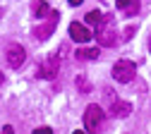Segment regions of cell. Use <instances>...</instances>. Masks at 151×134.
Segmentation results:
<instances>
[{
    "label": "cell",
    "mask_w": 151,
    "mask_h": 134,
    "mask_svg": "<svg viewBox=\"0 0 151 134\" xmlns=\"http://www.w3.org/2000/svg\"><path fill=\"white\" fill-rule=\"evenodd\" d=\"M118 10L120 12H125L127 17H134L137 12H139V0H118Z\"/></svg>",
    "instance_id": "ba28073f"
},
{
    "label": "cell",
    "mask_w": 151,
    "mask_h": 134,
    "mask_svg": "<svg viewBox=\"0 0 151 134\" xmlns=\"http://www.w3.org/2000/svg\"><path fill=\"white\" fill-rule=\"evenodd\" d=\"M70 36H72V41H77V43H89L91 41V31L84 27V24H79V22H72L70 24Z\"/></svg>",
    "instance_id": "8992f818"
},
{
    "label": "cell",
    "mask_w": 151,
    "mask_h": 134,
    "mask_svg": "<svg viewBox=\"0 0 151 134\" xmlns=\"http://www.w3.org/2000/svg\"><path fill=\"white\" fill-rule=\"evenodd\" d=\"M34 12L39 14V17H48V14L53 12V10H50V7L46 5V3H36V7H34Z\"/></svg>",
    "instance_id": "7c38bea8"
},
{
    "label": "cell",
    "mask_w": 151,
    "mask_h": 134,
    "mask_svg": "<svg viewBox=\"0 0 151 134\" xmlns=\"http://www.w3.org/2000/svg\"><path fill=\"white\" fill-rule=\"evenodd\" d=\"M58 67H60V62H58V57H46V60L39 65V70H36V72H39V77H43V79H53V77L55 74H58Z\"/></svg>",
    "instance_id": "5b68a950"
},
{
    "label": "cell",
    "mask_w": 151,
    "mask_h": 134,
    "mask_svg": "<svg viewBox=\"0 0 151 134\" xmlns=\"http://www.w3.org/2000/svg\"><path fill=\"white\" fill-rule=\"evenodd\" d=\"M84 3V0H70V5H74V7H77V5H82Z\"/></svg>",
    "instance_id": "5bb4252c"
},
{
    "label": "cell",
    "mask_w": 151,
    "mask_h": 134,
    "mask_svg": "<svg viewBox=\"0 0 151 134\" xmlns=\"http://www.w3.org/2000/svg\"><path fill=\"white\" fill-rule=\"evenodd\" d=\"M53 129L50 127H39V129H36V134H50Z\"/></svg>",
    "instance_id": "4fadbf2b"
},
{
    "label": "cell",
    "mask_w": 151,
    "mask_h": 134,
    "mask_svg": "<svg viewBox=\"0 0 151 134\" xmlns=\"http://www.w3.org/2000/svg\"><path fill=\"white\" fill-rule=\"evenodd\" d=\"M3 79H5V77H3V72H0V84H3Z\"/></svg>",
    "instance_id": "9a60e30c"
},
{
    "label": "cell",
    "mask_w": 151,
    "mask_h": 134,
    "mask_svg": "<svg viewBox=\"0 0 151 134\" xmlns=\"http://www.w3.org/2000/svg\"><path fill=\"white\" fill-rule=\"evenodd\" d=\"M103 118H106V115H103L101 105H89L86 113H84V127H86L89 132H96V129H101Z\"/></svg>",
    "instance_id": "3957f363"
},
{
    "label": "cell",
    "mask_w": 151,
    "mask_h": 134,
    "mask_svg": "<svg viewBox=\"0 0 151 134\" xmlns=\"http://www.w3.org/2000/svg\"><path fill=\"white\" fill-rule=\"evenodd\" d=\"M46 19H48V22L34 31V34H36V38H48V36L55 31V24H58V19H60V12H55V10H53V12H50Z\"/></svg>",
    "instance_id": "52a82bcc"
},
{
    "label": "cell",
    "mask_w": 151,
    "mask_h": 134,
    "mask_svg": "<svg viewBox=\"0 0 151 134\" xmlns=\"http://www.w3.org/2000/svg\"><path fill=\"white\" fill-rule=\"evenodd\" d=\"M79 57H84V60H99V48H84V50H77Z\"/></svg>",
    "instance_id": "8fae6325"
},
{
    "label": "cell",
    "mask_w": 151,
    "mask_h": 134,
    "mask_svg": "<svg viewBox=\"0 0 151 134\" xmlns=\"http://www.w3.org/2000/svg\"><path fill=\"white\" fill-rule=\"evenodd\" d=\"M113 79L120 82V84H127L134 79V62L129 60H118L115 65H113Z\"/></svg>",
    "instance_id": "7a4b0ae2"
},
{
    "label": "cell",
    "mask_w": 151,
    "mask_h": 134,
    "mask_svg": "<svg viewBox=\"0 0 151 134\" xmlns=\"http://www.w3.org/2000/svg\"><path fill=\"white\" fill-rule=\"evenodd\" d=\"M24 60H27V50H24L22 46L12 43V46L7 48V65L17 70V67H22V65H24Z\"/></svg>",
    "instance_id": "277c9868"
},
{
    "label": "cell",
    "mask_w": 151,
    "mask_h": 134,
    "mask_svg": "<svg viewBox=\"0 0 151 134\" xmlns=\"http://www.w3.org/2000/svg\"><path fill=\"white\" fill-rule=\"evenodd\" d=\"M115 36H118L115 17H103L101 24L96 27V41L101 46H115Z\"/></svg>",
    "instance_id": "6da1fadb"
},
{
    "label": "cell",
    "mask_w": 151,
    "mask_h": 134,
    "mask_svg": "<svg viewBox=\"0 0 151 134\" xmlns=\"http://www.w3.org/2000/svg\"><path fill=\"white\" fill-rule=\"evenodd\" d=\"M101 19H103V14H101L99 10H91V12H86L84 22H86V24H91V27H99V24H101Z\"/></svg>",
    "instance_id": "30bf717a"
},
{
    "label": "cell",
    "mask_w": 151,
    "mask_h": 134,
    "mask_svg": "<svg viewBox=\"0 0 151 134\" xmlns=\"http://www.w3.org/2000/svg\"><path fill=\"white\" fill-rule=\"evenodd\" d=\"M129 110H132V105H129V103H122V101H118V98L110 103V115H113V118H127Z\"/></svg>",
    "instance_id": "9c48e42d"
}]
</instances>
